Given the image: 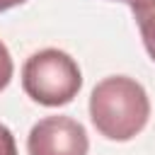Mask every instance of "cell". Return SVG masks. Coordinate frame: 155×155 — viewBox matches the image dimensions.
I'll return each mask as SVG.
<instances>
[{"label":"cell","instance_id":"cell-1","mask_svg":"<svg viewBox=\"0 0 155 155\" xmlns=\"http://www.w3.org/2000/svg\"><path fill=\"white\" fill-rule=\"evenodd\" d=\"M90 119L107 140L126 143L145 128L150 119V97L138 80L109 75L99 80L90 94Z\"/></svg>","mask_w":155,"mask_h":155},{"label":"cell","instance_id":"cell-3","mask_svg":"<svg viewBox=\"0 0 155 155\" xmlns=\"http://www.w3.org/2000/svg\"><path fill=\"white\" fill-rule=\"evenodd\" d=\"M87 131L73 116H44L27 136L29 155H87Z\"/></svg>","mask_w":155,"mask_h":155},{"label":"cell","instance_id":"cell-8","mask_svg":"<svg viewBox=\"0 0 155 155\" xmlns=\"http://www.w3.org/2000/svg\"><path fill=\"white\" fill-rule=\"evenodd\" d=\"M119 2H128V0H119Z\"/></svg>","mask_w":155,"mask_h":155},{"label":"cell","instance_id":"cell-7","mask_svg":"<svg viewBox=\"0 0 155 155\" xmlns=\"http://www.w3.org/2000/svg\"><path fill=\"white\" fill-rule=\"evenodd\" d=\"M27 0H0V12H7V10H12V7H17V5H24Z\"/></svg>","mask_w":155,"mask_h":155},{"label":"cell","instance_id":"cell-6","mask_svg":"<svg viewBox=\"0 0 155 155\" xmlns=\"http://www.w3.org/2000/svg\"><path fill=\"white\" fill-rule=\"evenodd\" d=\"M0 155H17L15 136H12V131L5 124H0Z\"/></svg>","mask_w":155,"mask_h":155},{"label":"cell","instance_id":"cell-5","mask_svg":"<svg viewBox=\"0 0 155 155\" xmlns=\"http://www.w3.org/2000/svg\"><path fill=\"white\" fill-rule=\"evenodd\" d=\"M12 73H15V63H12V56L7 51V46L0 41V92L10 85L12 80Z\"/></svg>","mask_w":155,"mask_h":155},{"label":"cell","instance_id":"cell-4","mask_svg":"<svg viewBox=\"0 0 155 155\" xmlns=\"http://www.w3.org/2000/svg\"><path fill=\"white\" fill-rule=\"evenodd\" d=\"M126 5L133 12L148 56L155 61V0H128Z\"/></svg>","mask_w":155,"mask_h":155},{"label":"cell","instance_id":"cell-2","mask_svg":"<svg viewBox=\"0 0 155 155\" xmlns=\"http://www.w3.org/2000/svg\"><path fill=\"white\" fill-rule=\"evenodd\" d=\"M22 87L27 97L41 107H63L78 97L82 73L75 58H70L65 51L41 48L27 58L22 68Z\"/></svg>","mask_w":155,"mask_h":155}]
</instances>
